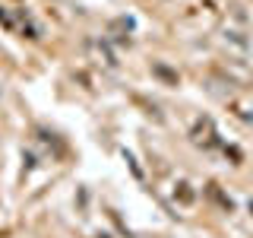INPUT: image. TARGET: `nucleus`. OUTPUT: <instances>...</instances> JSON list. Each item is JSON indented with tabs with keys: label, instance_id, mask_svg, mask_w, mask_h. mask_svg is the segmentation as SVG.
I'll use <instances>...</instances> for the list:
<instances>
[{
	"label": "nucleus",
	"instance_id": "f257e3e1",
	"mask_svg": "<svg viewBox=\"0 0 253 238\" xmlns=\"http://www.w3.org/2000/svg\"><path fill=\"white\" fill-rule=\"evenodd\" d=\"M155 73L165 76V79H171V83H177V73H171V70H165V67H155Z\"/></svg>",
	"mask_w": 253,
	"mask_h": 238
},
{
	"label": "nucleus",
	"instance_id": "f03ea898",
	"mask_svg": "<svg viewBox=\"0 0 253 238\" xmlns=\"http://www.w3.org/2000/svg\"><path fill=\"white\" fill-rule=\"evenodd\" d=\"M250 213H253V203H250Z\"/></svg>",
	"mask_w": 253,
	"mask_h": 238
}]
</instances>
